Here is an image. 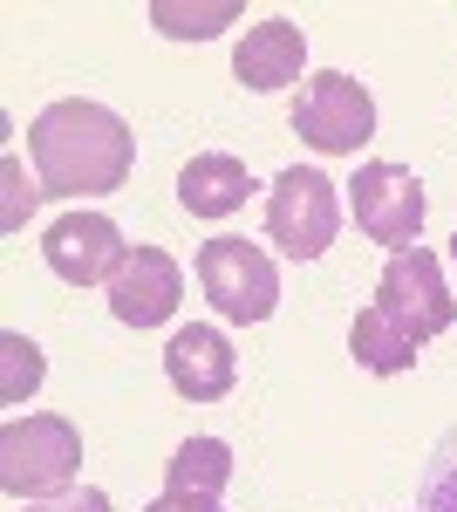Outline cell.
Here are the masks:
<instances>
[{
	"label": "cell",
	"instance_id": "cell-19",
	"mask_svg": "<svg viewBox=\"0 0 457 512\" xmlns=\"http://www.w3.org/2000/svg\"><path fill=\"white\" fill-rule=\"evenodd\" d=\"M144 512H226L219 499H205V492H164V499H151Z\"/></svg>",
	"mask_w": 457,
	"mask_h": 512
},
{
	"label": "cell",
	"instance_id": "cell-6",
	"mask_svg": "<svg viewBox=\"0 0 457 512\" xmlns=\"http://www.w3.org/2000/svg\"><path fill=\"white\" fill-rule=\"evenodd\" d=\"M294 130L321 158H355L376 137V96L355 76H307L294 96Z\"/></svg>",
	"mask_w": 457,
	"mask_h": 512
},
{
	"label": "cell",
	"instance_id": "cell-15",
	"mask_svg": "<svg viewBox=\"0 0 457 512\" xmlns=\"http://www.w3.org/2000/svg\"><path fill=\"white\" fill-rule=\"evenodd\" d=\"M41 390V349L28 335H0V403H28Z\"/></svg>",
	"mask_w": 457,
	"mask_h": 512
},
{
	"label": "cell",
	"instance_id": "cell-16",
	"mask_svg": "<svg viewBox=\"0 0 457 512\" xmlns=\"http://www.w3.org/2000/svg\"><path fill=\"white\" fill-rule=\"evenodd\" d=\"M417 512H457V424L437 437V451H430V465H423Z\"/></svg>",
	"mask_w": 457,
	"mask_h": 512
},
{
	"label": "cell",
	"instance_id": "cell-1",
	"mask_svg": "<svg viewBox=\"0 0 457 512\" xmlns=\"http://www.w3.org/2000/svg\"><path fill=\"white\" fill-rule=\"evenodd\" d=\"M28 158L48 198H103L137 171V130L103 103H48L28 123Z\"/></svg>",
	"mask_w": 457,
	"mask_h": 512
},
{
	"label": "cell",
	"instance_id": "cell-10",
	"mask_svg": "<svg viewBox=\"0 0 457 512\" xmlns=\"http://www.w3.org/2000/svg\"><path fill=\"white\" fill-rule=\"evenodd\" d=\"M164 376H171V390L185 396V403H219L239 383V355H232L226 328H205V321L178 328L164 342Z\"/></svg>",
	"mask_w": 457,
	"mask_h": 512
},
{
	"label": "cell",
	"instance_id": "cell-17",
	"mask_svg": "<svg viewBox=\"0 0 457 512\" xmlns=\"http://www.w3.org/2000/svg\"><path fill=\"white\" fill-rule=\"evenodd\" d=\"M232 14H239L232 0H226V7H178V0H157V7H151V21L164 28V35H178V41H185V35H198V41L219 35Z\"/></svg>",
	"mask_w": 457,
	"mask_h": 512
},
{
	"label": "cell",
	"instance_id": "cell-7",
	"mask_svg": "<svg viewBox=\"0 0 457 512\" xmlns=\"http://www.w3.org/2000/svg\"><path fill=\"white\" fill-rule=\"evenodd\" d=\"M348 205H355V226L369 239H382L389 253L417 246L423 233V185L410 164H362L355 185H348Z\"/></svg>",
	"mask_w": 457,
	"mask_h": 512
},
{
	"label": "cell",
	"instance_id": "cell-9",
	"mask_svg": "<svg viewBox=\"0 0 457 512\" xmlns=\"http://www.w3.org/2000/svg\"><path fill=\"white\" fill-rule=\"evenodd\" d=\"M185 301V267L164 246H130L123 274L110 280V315L123 328H164Z\"/></svg>",
	"mask_w": 457,
	"mask_h": 512
},
{
	"label": "cell",
	"instance_id": "cell-3",
	"mask_svg": "<svg viewBox=\"0 0 457 512\" xmlns=\"http://www.w3.org/2000/svg\"><path fill=\"white\" fill-rule=\"evenodd\" d=\"M342 233V192L328 171L314 164H287L273 178V198H267V239L287 253V260H321Z\"/></svg>",
	"mask_w": 457,
	"mask_h": 512
},
{
	"label": "cell",
	"instance_id": "cell-20",
	"mask_svg": "<svg viewBox=\"0 0 457 512\" xmlns=\"http://www.w3.org/2000/svg\"><path fill=\"white\" fill-rule=\"evenodd\" d=\"M451 267H457V239H451Z\"/></svg>",
	"mask_w": 457,
	"mask_h": 512
},
{
	"label": "cell",
	"instance_id": "cell-4",
	"mask_svg": "<svg viewBox=\"0 0 457 512\" xmlns=\"http://www.w3.org/2000/svg\"><path fill=\"white\" fill-rule=\"evenodd\" d=\"M198 287L239 328H253V321H267L280 308V267L253 239H205L198 246Z\"/></svg>",
	"mask_w": 457,
	"mask_h": 512
},
{
	"label": "cell",
	"instance_id": "cell-14",
	"mask_svg": "<svg viewBox=\"0 0 457 512\" xmlns=\"http://www.w3.org/2000/svg\"><path fill=\"white\" fill-rule=\"evenodd\" d=\"M226 485H232V451L219 437H185L171 451V465H164V492H205V499H219Z\"/></svg>",
	"mask_w": 457,
	"mask_h": 512
},
{
	"label": "cell",
	"instance_id": "cell-12",
	"mask_svg": "<svg viewBox=\"0 0 457 512\" xmlns=\"http://www.w3.org/2000/svg\"><path fill=\"white\" fill-rule=\"evenodd\" d=\"M253 192H260L253 171L239 158H226V151H198V158L178 171V205H185L191 219H232Z\"/></svg>",
	"mask_w": 457,
	"mask_h": 512
},
{
	"label": "cell",
	"instance_id": "cell-5",
	"mask_svg": "<svg viewBox=\"0 0 457 512\" xmlns=\"http://www.w3.org/2000/svg\"><path fill=\"white\" fill-rule=\"evenodd\" d=\"M382 315L396 321L410 342H430V335H444L457 321V294L444 287V267H437V253H423V246H403V253H389V267L376 280V301Z\"/></svg>",
	"mask_w": 457,
	"mask_h": 512
},
{
	"label": "cell",
	"instance_id": "cell-11",
	"mask_svg": "<svg viewBox=\"0 0 457 512\" xmlns=\"http://www.w3.org/2000/svg\"><path fill=\"white\" fill-rule=\"evenodd\" d=\"M307 69V35L301 21H287V14H273V21H253L246 41L232 48V76L246 82V89H287V82Z\"/></svg>",
	"mask_w": 457,
	"mask_h": 512
},
{
	"label": "cell",
	"instance_id": "cell-18",
	"mask_svg": "<svg viewBox=\"0 0 457 512\" xmlns=\"http://www.w3.org/2000/svg\"><path fill=\"white\" fill-rule=\"evenodd\" d=\"M28 512H110V492L82 485V492H62V499H35Z\"/></svg>",
	"mask_w": 457,
	"mask_h": 512
},
{
	"label": "cell",
	"instance_id": "cell-8",
	"mask_svg": "<svg viewBox=\"0 0 457 512\" xmlns=\"http://www.w3.org/2000/svg\"><path fill=\"white\" fill-rule=\"evenodd\" d=\"M41 260H48V274L69 280V287H96V280L123 274L130 246H123V233H116V219H103V212H69V219L48 226Z\"/></svg>",
	"mask_w": 457,
	"mask_h": 512
},
{
	"label": "cell",
	"instance_id": "cell-13",
	"mask_svg": "<svg viewBox=\"0 0 457 512\" xmlns=\"http://www.w3.org/2000/svg\"><path fill=\"white\" fill-rule=\"evenodd\" d=\"M348 355L369 369V376H403L410 362H417V342L396 328V321L382 315V308H362L355 328H348Z\"/></svg>",
	"mask_w": 457,
	"mask_h": 512
},
{
	"label": "cell",
	"instance_id": "cell-2",
	"mask_svg": "<svg viewBox=\"0 0 457 512\" xmlns=\"http://www.w3.org/2000/svg\"><path fill=\"white\" fill-rule=\"evenodd\" d=\"M76 472H82V431L69 417H7L0 431V492L7 499H62L76 492Z\"/></svg>",
	"mask_w": 457,
	"mask_h": 512
}]
</instances>
